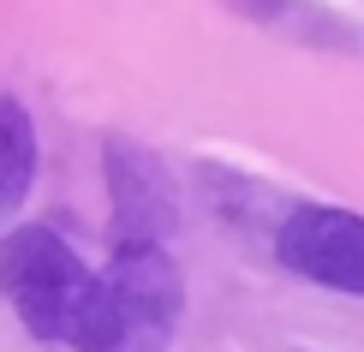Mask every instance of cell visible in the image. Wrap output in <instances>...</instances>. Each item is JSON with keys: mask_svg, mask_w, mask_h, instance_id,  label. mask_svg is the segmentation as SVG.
Masks as SVG:
<instances>
[{"mask_svg": "<svg viewBox=\"0 0 364 352\" xmlns=\"http://www.w3.org/2000/svg\"><path fill=\"white\" fill-rule=\"evenodd\" d=\"M102 174H108V197H114V245H168V233L179 227L168 167L132 137H108Z\"/></svg>", "mask_w": 364, "mask_h": 352, "instance_id": "277c9868", "label": "cell"}, {"mask_svg": "<svg viewBox=\"0 0 364 352\" xmlns=\"http://www.w3.org/2000/svg\"><path fill=\"white\" fill-rule=\"evenodd\" d=\"M102 293H108V352H161L173 341L186 287L168 245H114Z\"/></svg>", "mask_w": 364, "mask_h": 352, "instance_id": "7a4b0ae2", "label": "cell"}, {"mask_svg": "<svg viewBox=\"0 0 364 352\" xmlns=\"http://www.w3.org/2000/svg\"><path fill=\"white\" fill-rule=\"evenodd\" d=\"M245 18L257 24H281L287 36H299V42H323L316 30H335V36H346V24L341 18H328V12H316V6H299V0H233Z\"/></svg>", "mask_w": 364, "mask_h": 352, "instance_id": "8992f818", "label": "cell"}, {"mask_svg": "<svg viewBox=\"0 0 364 352\" xmlns=\"http://www.w3.org/2000/svg\"><path fill=\"white\" fill-rule=\"evenodd\" d=\"M36 167H42V144H36V119L18 96L0 90V221L18 215L30 186H36Z\"/></svg>", "mask_w": 364, "mask_h": 352, "instance_id": "5b68a950", "label": "cell"}, {"mask_svg": "<svg viewBox=\"0 0 364 352\" xmlns=\"http://www.w3.org/2000/svg\"><path fill=\"white\" fill-rule=\"evenodd\" d=\"M275 257L328 293L364 299V215L341 203H299L275 227Z\"/></svg>", "mask_w": 364, "mask_h": 352, "instance_id": "3957f363", "label": "cell"}, {"mask_svg": "<svg viewBox=\"0 0 364 352\" xmlns=\"http://www.w3.org/2000/svg\"><path fill=\"white\" fill-rule=\"evenodd\" d=\"M0 293L36 341L108 352V293L54 227H12L0 239Z\"/></svg>", "mask_w": 364, "mask_h": 352, "instance_id": "6da1fadb", "label": "cell"}]
</instances>
